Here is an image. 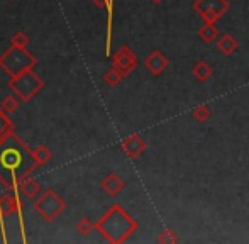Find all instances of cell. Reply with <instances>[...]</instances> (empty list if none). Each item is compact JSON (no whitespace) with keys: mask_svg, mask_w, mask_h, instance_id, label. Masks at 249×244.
Masks as SVG:
<instances>
[{"mask_svg":"<svg viewBox=\"0 0 249 244\" xmlns=\"http://www.w3.org/2000/svg\"><path fill=\"white\" fill-rule=\"evenodd\" d=\"M158 243H173V244H177L178 243V236L175 234L171 229H166V231H163L160 236H158Z\"/></svg>","mask_w":249,"mask_h":244,"instance_id":"9","label":"cell"},{"mask_svg":"<svg viewBox=\"0 0 249 244\" xmlns=\"http://www.w3.org/2000/svg\"><path fill=\"white\" fill-rule=\"evenodd\" d=\"M105 188L108 190V193L115 195L122 188V182L117 178V176H110V180H108V182L105 183Z\"/></svg>","mask_w":249,"mask_h":244,"instance_id":"10","label":"cell"},{"mask_svg":"<svg viewBox=\"0 0 249 244\" xmlns=\"http://www.w3.org/2000/svg\"><path fill=\"white\" fill-rule=\"evenodd\" d=\"M192 75H194L195 80H198L200 83H203L213 76V68L207 61L202 60V61H198L194 68H192Z\"/></svg>","mask_w":249,"mask_h":244,"instance_id":"5","label":"cell"},{"mask_svg":"<svg viewBox=\"0 0 249 244\" xmlns=\"http://www.w3.org/2000/svg\"><path fill=\"white\" fill-rule=\"evenodd\" d=\"M192 9L205 24H215L231 9V3L227 0H195Z\"/></svg>","mask_w":249,"mask_h":244,"instance_id":"1","label":"cell"},{"mask_svg":"<svg viewBox=\"0 0 249 244\" xmlns=\"http://www.w3.org/2000/svg\"><path fill=\"white\" fill-rule=\"evenodd\" d=\"M144 65H146V68L149 70L151 75H153V76H160L161 73H163L164 70L168 68L170 61H168V58L164 56L161 51H153V53H151L149 56L144 60Z\"/></svg>","mask_w":249,"mask_h":244,"instance_id":"2","label":"cell"},{"mask_svg":"<svg viewBox=\"0 0 249 244\" xmlns=\"http://www.w3.org/2000/svg\"><path fill=\"white\" fill-rule=\"evenodd\" d=\"M117 61H119V66H121L122 70H125V73L131 71V70L134 68V65H136L134 54H132L129 50H122L121 53H119Z\"/></svg>","mask_w":249,"mask_h":244,"instance_id":"7","label":"cell"},{"mask_svg":"<svg viewBox=\"0 0 249 244\" xmlns=\"http://www.w3.org/2000/svg\"><path fill=\"white\" fill-rule=\"evenodd\" d=\"M124 149L131 158H136V156H139L146 149V142L142 141L139 136H131V138L124 142Z\"/></svg>","mask_w":249,"mask_h":244,"instance_id":"4","label":"cell"},{"mask_svg":"<svg viewBox=\"0 0 249 244\" xmlns=\"http://www.w3.org/2000/svg\"><path fill=\"white\" fill-rule=\"evenodd\" d=\"M237 48H239V41H237L232 34H224V36H220V39L217 41V50H219V53H222L224 56L234 54L237 51Z\"/></svg>","mask_w":249,"mask_h":244,"instance_id":"3","label":"cell"},{"mask_svg":"<svg viewBox=\"0 0 249 244\" xmlns=\"http://www.w3.org/2000/svg\"><path fill=\"white\" fill-rule=\"evenodd\" d=\"M198 37L203 41V43L207 44H212L217 41V37H219V29L215 27V24H205L203 22V26L198 29Z\"/></svg>","mask_w":249,"mask_h":244,"instance_id":"6","label":"cell"},{"mask_svg":"<svg viewBox=\"0 0 249 244\" xmlns=\"http://www.w3.org/2000/svg\"><path fill=\"white\" fill-rule=\"evenodd\" d=\"M151 2H153V3H161L163 0H151Z\"/></svg>","mask_w":249,"mask_h":244,"instance_id":"11","label":"cell"},{"mask_svg":"<svg viewBox=\"0 0 249 244\" xmlns=\"http://www.w3.org/2000/svg\"><path fill=\"white\" fill-rule=\"evenodd\" d=\"M192 116H194V119L197 122H207L210 119V116H212V110L209 109L207 104H200V105H197L192 110Z\"/></svg>","mask_w":249,"mask_h":244,"instance_id":"8","label":"cell"}]
</instances>
